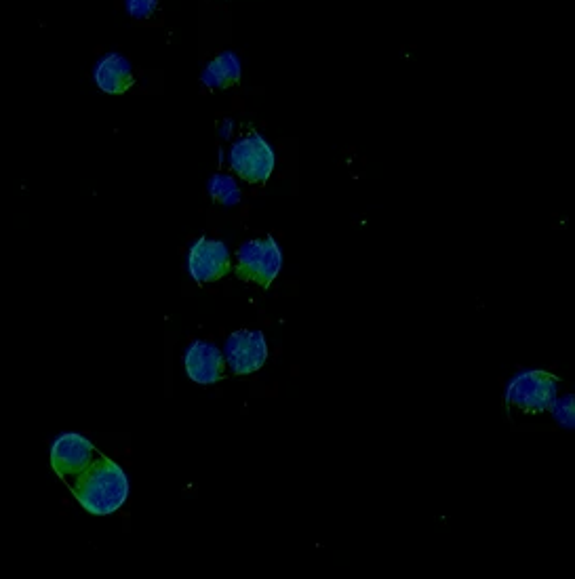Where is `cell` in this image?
Wrapping results in <instances>:
<instances>
[{
	"label": "cell",
	"instance_id": "obj_1",
	"mask_svg": "<svg viewBox=\"0 0 575 579\" xmlns=\"http://www.w3.org/2000/svg\"><path fill=\"white\" fill-rule=\"evenodd\" d=\"M72 493L76 502L87 512L104 516L116 512L125 504L129 481L123 468L114 464L110 457L97 455L81 474H76Z\"/></svg>",
	"mask_w": 575,
	"mask_h": 579
},
{
	"label": "cell",
	"instance_id": "obj_2",
	"mask_svg": "<svg viewBox=\"0 0 575 579\" xmlns=\"http://www.w3.org/2000/svg\"><path fill=\"white\" fill-rule=\"evenodd\" d=\"M559 377L548 371H525L512 379L506 388L504 401L508 407L525 413L548 411L557 398Z\"/></svg>",
	"mask_w": 575,
	"mask_h": 579
},
{
	"label": "cell",
	"instance_id": "obj_3",
	"mask_svg": "<svg viewBox=\"0 0 575 579\" xmlns=\"http://www.w3.org/2000/svg\"><path fill=\"white\" fill-rule=\"evenodd\" d=\"M283 264L281 249L272 236L245 243L236 253V274L241 281L270 287Z\"/></svg>",
	"mask_w": 575,
	"mask_h": 579
},
{
	"label": "cell",
	"instance_id": "obj_4",
	"mask_svg": "<svg viewBox=\"0 0 575 579\" xmlns=\"http://www.w3.org/2000/svg\"><path fill=\"white\" fill-rule=\"evenodd\" d=\"M230 169L247 184L262 186L274 169V152L262 135L247 133L232 146Z\"/></svg>",
	"mask_w": 575,
	"mask_h": 579
},
{
	"label": "cell",
	"instance_id": "obj_5",
	"mask_svg": "<svg viewBox=\"0 0 575 579\" xmlns=\"http://www.w3.org/2000/svg\"><path fill=\"white\" fill-rule=\"evenodd\" d=\"M268 358L266 337L262 331H236L226 342V361L234 375L260 371Z\"/></svg>",
	"mask_w": 575,
	"mask_h": 579
},
{
	"label": "cell",
	"instance_id": "obj_6",
	"mask_svg": "<svg viewBox=\"0 0 575 579\" xmlns=\"http://www.w3.org/2000/svg\"><path fill=\"white\" fill-rule=\"evenodd\" d=\"M188 268L198 285L217 283L230 272V253L224 243L213 238H201L190 249Z\"/></svg>",
	"mask_w": 575,
	"mask_h": 579
},
{
	"label": "cell",
	"instance_id": "obj_7",
	"mask_svg": "<svg viewBox=\"0 0 575 579\" xmlns=\"http://www.w3.org/2000/svg\"><path fill=\"white\" fill-rule=\"evenodd\" d=\"M93 459L95 447L81 434L59 436L51 447V466L62 478L81 474Z\"/></svg>",
	"mask_w": 575,
	"mask_h": 579
},
{
	"label": "cell",
	"instance_id": "obj_8",
	"mask_svg": "<svg viewBox=\"0 0 575 579\" xmlns=\"http://www.w3.org/2000/svg\"><path fill=\"white\" fill-rule=\"evenodd\" d=\"M188 377L196 384L211 386L224 377V356L209 342H192L184 354Z\"/></svg>",
	"mask_w": 575,
	"mask_h": 579
},
{
	"label": "cell",
	"instance_id": "obj_9",
	"mask_svg": "<svg viewBox=\"0 0 575 579\" xmlns=\"http://www.w3.org/2000/svg\"><path fill=\"white\" fill-rule=\"evenodd\" d=\"M95 83L99 89L110 95H118L131 89L133 68L129 64V59L118 53L106 55L95 68Z\"/></svg>",
	"mask_w": 575,
	"mask_h": 579
},
{
	"label": "cell",
	"instance_id": "obj_10",
	"mask_svg": "<svg viewBox=\"0 0 575 579\" xmlns=\"http://www.w3.org/2000/svg\"><path fill=\"white\" fill-rule=\"evenodd\" d=\"M241 81V59L226 51L217 55L203 74V83L215 89H228Z\"/></svg>",
	"mask_w": 575,
	"mask_h": 579
},
{
	"label": "cell",
	"instance_id": "obj_11",
	"mask_svg": "<svg viewBox=\"0 0 575 579\" xmlns=\"http://www.w3.org/2000/svg\"><path fill=\"white\" fill-rule=\"evenodd\" d=\"M209 194L215 203H222V205H236L241 201V190L236 188V184L226 175H215L211 179Z\"/></svg>",
	"mask_w": 575,
	"mask_h": 579
},
{
	"label": "cell",
	"instance_id": "obj_12",
	"mask_svg": "<svg viewBox=\"0 0 575 579\" xmlns=\"http://www.w3.org/2000/svg\"><path fill=\"white\" fill-rule=\"evenodd\" d=\"M158 0H127V11L135 19H148L154 15Z\"/></svg>",
	"mask_w": 575,
	"mask_h": 579
},
{
	"label": "cell",
	"instance_id": "obj_13",
	"mask_svg": "<svg viewBox=\"0 0 575 579\" xmlns=\"http://www.w3.org/2000/svg\"><path fill=\"white\" fill-rule=\"evenodd\" d=\"M550 409H554V415L559 417L561 424H565V426H571V424H573V398H571V396H567L565 401L552 403Z\"/></svg>",
	"mask_w": 575,
	"mask_h": 579
}]
</instances>
